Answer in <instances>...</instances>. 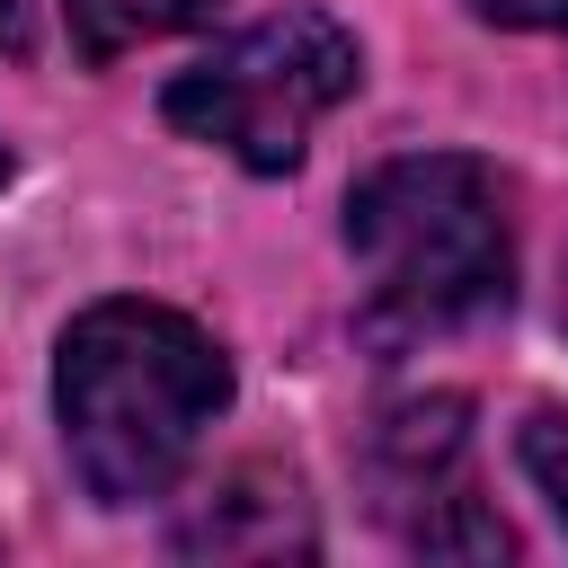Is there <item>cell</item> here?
<instances>
[{
	"label": "cell",
	"mask_w": 568,
	"mask_h": 568,
	"mask_svg": "<svg viewBox=\"0 0 568 568\" xmlns=\"http://www.w3.org/2000/svg\"><path fill=\"white\" fill-rule=\"evenodd\" d=\"M231 399L222 346L169 302H89L53 355L62 453L98 506L169 497Z\"/></svg>",
	"instance_id": "cell-1"
},
{
	"label": "cell",
	"mask_w": 568,
	"mask_h": 568,
	"mask_svg": "<svg viewBox=\"0 0 568 568\" xmlns=\"http://www.w3.org/2000/svg\"><path fill=\"white\" fill-rule=\"evenodd\" d=\"M346 248L364 266V320L399 328V337L488 320L515 293L506 195L462 151H408V160H382L373 178H355Z\"/></svg>",
	"instance_id": "cell-2"
},
{
	"label": "cell",
	"mask_w": 568,
	"mask_h": 568,
	"mask_svg": "<svg viewBox=\"0 0 568 568\" xmlns=\"http://www.w3.org/2000/svg\"><path fill=\"white\" fill-rule=\"evenodd\" d=\"M355 80H364L355 36H346L328 9H284V18H257V27H240L231 44H213L204 62H186V71L160 89V115H169L186 142H213V151H231L240 169L284 178V169L302 160L311 124L355 98Z\"/></svg>",
	"instance_id": "cell-3"
},
{
	"label": "cell",
	"mask_w": 568,
	"mask_h": 568,
	"mask_svg": "<svg viewBox=\"0 0 568 568\" xmlns=\"http://www.w3.org/2000/svg\"><path fill=\"white\" fill-rule=\"evenodd\" d=\"M462 399L453 390H435V399H399L382 426H373V453H364V470H373V488H382V506L399 515L408 506V524L417 515H435L444 497H462Z\"/></svg>",
	"instance_id": "cell-4"
},
{
	"label": "cell",
	"mask_w": 568,
	"mask_h": 568,
	"mask_svg": "<svg viewBox=\"0 0 568 568\" xmlns=\"http://www.w3.org/2000/svg\"><path fill=\"white\" fill-rule=\"evenodd\" d=\"M178 550H213V559H275V550H311V515H302V488L275 479V470H231L186 524H178Z\"/></svg>",
	"instance_id": "cell-5"
},
{
	"label": "cell",
	"mask_w": 568,
	"mask_h": 568,
	"mask_svg": "<svg viewBox=\"0 0 568 568\" xmlns=\"http://www.w3.org/2000/svg\"><path fill=\"white\" fill-rule=\"evenodd\" d=\"M195 18H213V0H62V27L80 44V62H115V53L160 44Z\"/></svg>",
	"instance_id": "cell-6"
},
{
	"label": "cell",
	"mask_w": 568,
	"mask_h": 568,
	"mask_svg": "<svg viewBox=\"0 0 568 568\" xmlns=\"http://www.w3.org/2000/svg\"><path fill=\"white\" fill-rule=\"evenodd\" d=\"M524 470L541 479V497H550L559 524H568V417H559V408H541V417L524 426Z\"/></svg>",
	"instance_id": "cell-7"
},
{
	"label": "cell",
	"mask_w": 568,
	"mask_h": 568,
	"mask_svg": "<svg viewBox=\"0 0 568 568\" xmlns=\"http://www.w3.org/2000/svg\"><path fill=\"white\" fill-rule=\"evenodd\" d=\"M470 18H488V27H568V0H470Z\"/></svg>",
	"instance_id": "cell-8"
},
{
	"label": "cell",
	"mask_w": 568,
	"mask_h": 568,
	"mask_svg": "<svg viewBox=\"0 0 568 568\" xmlns=\"http://www.w3.org/2000/svg\"><path fill=\"white\" fill-rule=\"evenodd\" d=\"M9 36H18V0H0V44H9Z\"/></svg>",
	"instance_id": "cell-9"
},
{
	"label": "cell",
	"mask_w": 568,
	"mask_h": 568,
	"mask_svg": "<svg viewBox=\"0 0 568 568\" xmlns=\"http://www.w3.org/2000/svg\"><path fill=\"white\" fill-rule=\"evenodd\" d=\"M0 178H9V160H0Z\"/></svg>",
	"instance_id": "cell-10"
}]
</instances>
